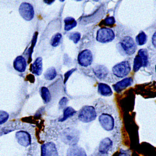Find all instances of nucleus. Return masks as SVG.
Instances as JSON below:
<instances>
[{
  "label": "nucleus",
  "mask_w": 156,
  "mask_h": 156,
  "mask_svg": "<svg viewBox=\"0 0 156 156\" xmlns=\"http://www.w3.org/2000/svg\"><path fill=\"white\" fill-rule=\"evenodd\" d=\"M116 48L122 56H130L136 53L137 45L131 36H125L117 43Z\"/></svg>",
  "instance_id": "1"
},
{
  "label": "nucleus",
  "mask_w": 156,
  "mask_h": 156,
  "mask_svg": "<svg viewBox=\"0 0 156 156\" xmlns=\"http://www.w3.org/2000/svg\"><path fill=\"white\" fill-rule=\"evenodd\" d=\"M61 138L65 144L76 146L80 140V131L74 127L66 128L61 133Z\"/></svg>",
  "instance_id": "2"
},
{
  "label": "nucleus",
  "mask_w": 156,
  "mask_h": 156,
  "mask_svg": "<svg viewBox=\"0 0 156 156\" xmlns=\"http://www.w3.org/2000/svg\"><path fill=\"white\" fill-rule=\"evenodd\" d=\"M97 116V112L93 106H84L78 112L77 118L82 122L89 123L96 120Z\"/></svg>",
  "instance_id": "3"
},
{
  "label": "nucleus",
  "mask_w": 156,
  "mask_h": 156,
  "mask_svg": "<svg viewBox=\"0 0 156 156\" xmlns=\"http://www.w3.org/2000/svg\"><path fill=\"white\" fill-rule=\"evenodd\" d=\"M131 71V66L129 61H121L112 67V74L117 77L123 79L126 77Z\"/></svg>",
  "instance_id": "4"
},
{
  "label": "nucleus",
  "mask_w": 156,
  "mask_h": 156,
  "mask_svg": "<svg viewBox=\"0 0 156 156\" xmlns=\"http://www.w3.org/2000/svg\"><path fill=\"white\" fill-rule=\"evenodd\" d=\"M115 37L114 31L109 28L103 27L99 29L96 34V40L102 44H106L112 42Z\"/></svg>",
  "instance_id": "5"
},
{
  "label": "nucleus",
  "mask_w": 156,
  "mask_h": 156,
  "mask_svg": "<svg viewBox=\"0 0 156 156\" xmlns=\"http://www.w3.org/2000/svg\"><path fill=\"white\" fill-rule=\"evenodd\" d=\"M93 62V55L91 51L86 49L81 51L77 56V62L81 66L87 68L90 66Z\"/></svg>",
  "instance_id": "6"
},
{
  "label": "nucleus",
  "mask_w": 156,
  "mask_h": 156,
  "mask_svg": "<svg viewBox=\"0 0 156 156\" xmlns=\"http://www.w3.org/2000/svg\"><path fill=\"white\" fill-rule=\"evenodd\" d=\"M19 12L21 16L27 21H31L34 17V7L31 3L28 2H23L20 5Z\"/></svg>",
  "instance_id": "7"
},
{
  "label": "nucleus",
  "mask_w": 156,
  "mask_h": 156,
  "mask_svg": "<svg viewBox=\"0 0 156 156\" xmlns=\"http://www.w3.org/2000/svg\"><path fill=\"white\" fill-rule=\"evenodd\" d=\"M99 122L101 127L106 131H111L115 126L114 119L109 114H101L98 118Z\"/></svg>",
  "instance_id": "8"
},
{
  "label": "nucleus",
  "mask_w": 156,
  "mask_h": 156,
  "mask_svg": "<svg viewBox=\"0 0 156 156\" xmlns=\"http://www.w3.org/2000/svg\"><path fill=\"white\" fill-rule=\"evenodd\" d=\"M58 148L53 142L44 143L41 147V156H58Z\"/></svg>",
  "instance_id": "9"
},
{
  "label": "nucleus",
  "mask_w": 156,
  "mask_h": 156,
  "mask_svg": "<svg viewBox=\"0 0 156 156\" xmlns=\"http://www.w3.org/2000/svg\"><path fill=\"white\" fill-rule=\"evenodd\" d=\"M16 139L21 146L24 147L30 146L31 144V136L30 134L24 131H19L16 133Z\"/></svg>",
  "instance_id": "10"
},
{
  "label": "nucleus",
  "mask_w": 156,
  "mask_h": 156,
  "mask_svg": "<svg viewBox=\"0 0 156 156\" xmlns=\"http://www.w3.org/2000/svg\"><path fill=\"white\" fill-rule=\"evenodd\" d=\"M93 71L95 76L101 81H105L109 74V70L108 68L101 64L95 65L93 68Z\"/></svg>",
  "instance_id": "11"
},
{
  "label": "nucleus",
  "mask_w": 156,
  "mask_h": 156,
  "mask_svg": "<svg viewBox=\"0 0 156 156\" xmlns=\"http://www.w3.org/2000/svg\"><path fill=\"white\" fill-rule=\"evenodd\" d=\"M134 83V80L133 77H126L123 78L121 81L116 83L115 84L112 85V87L114 90V91L116 93H121V91L127 87L131 86Z\"/></svg>",
  "instance_id": "12"
},
{
  "label": "nucleus",
  "mask_w": 156,
  "mask_h": 156,
  "mask_svg": "<svg viewBox=\"0 0 156 156\" xmlns=\"http://www.w3.org/2000/svg\"><path fill=\"white\" fill-rule=\"evenodd\" d=\"M113 145L112 140L109 137L102 139L99 144L98 152L102 155L107 154L111 149Z\"/></svg>",
  "instance_id": "13"
},
{
  "label": "nucleus",
  "mask_w": 156,
  "mask_h": 156,
  "mask_svg": "<svg viewBox=\"0 0 156 156\" xmlns=\"http://www.w3.org/2000/svg\"><path fill=\"white\" fill-rule=\"evenodd\" d=\"M13 68L19 73H24L27 68V62L23 56H17L13 61Z\"/></svg>",
  "instance_id": "14"
},
{
  "label": "nucleus",
  "mask_w": 156,
  "mask_h": 156,
  "mask_svg": "<svg viewBox=\"0 0 156 156\" xmlns=\"http://www.w3.org/2000/svg\"><path fill=\"white\" fill-rule=\"evenodd\" d=\"M43 70V58L41 57H37L31 65V73L36 76L41 75Z\"/></svg>",
  "instance_id": "15"
},
{
  "label": "nucleus",
  "mask_w": 156,
  "mask_h": 156,
  "mask_svg": "<svg viewBox=\"0 0 156 156\" xmlns=\"http://www.w3.org/2000/svg\"><path fill=\"white\" fill-rule=\"evenodd\" d=\"M98 92L104 97H109L113 94L111 87L108 84L103 83H99L98 84Z\"/></svg>",
  "instance_id": "16"
},
{
  "label": "nucleus",
  "mask_w": 156,
  "mask_h": 156,
  "mask_svg": "<svg viewBox=\"0 0 156 156\" xmlns=\"http://www.w3.org/2000/svg\"><path fill=\"white\" fill-rule=\"evenodd\" d=\"M66 156H87V154L83 147L76 145L69 147Z\"/></svg>",
  "instance_id": "17"
},
{
  "label": "nucleus",
  "mask_w": 156,
  "mask_h": 156,
  "mask_svg": "<svg viewBox=\"0 0 156 156\" xmlns=\"http://www.w3.org/2000/svg\"><path fill=\"white\" fill-rule=\"evenodd\" d=\"M64 30L69 31L76 28L77 25L76 20L73 17H66L64 20Z\"/></svg>",
  "instance_id": "18"
},
{
  "label": "nucleus",
  "mask_w": 156,
  "mask_h": 156,
  "mask_svg": "<svg viewBox=\"0 0 156 156\" xmlns=\"http://www.w3.org/2000/svg\"><path fill=\"white\" fill-rule=\"evenodd\" d=\"M147 39L148 37L146 33L143 31H140L136 37L135 43L136 45L143 46L147 42Z\"/></svg>",
  "instance_id": "19"
},
{
  "label": "nucleus",
  "mask_w": 156,
  "mask_h": 156,
  "mask_svg": "<svg viewBox=\"0 0 156 156\" xmlns=\"http://www.w3.org/2000/svg\"><path fill=\"white\" fill-rule=\"evenodd\" d=\"M76 111L72 107H66L64 109L62 118L59 120V121L63 122L67 120L68 119L71 118L74 114H76Z\"/></svg>",
  "instance_id": "20"
},
{
  "label": "nucleus",
  "mask_w": 156,
  "mask_h": 156,
  "mask_svg": "<svg viewBox=\"0 0 156 156\" xmlns=\"http://www.w3.org/2000/svg\"><path fill=\"white\" fill-rule=\"evenodd\" d=\"M40 95L44 104L49 103L51 99V94L50 90L47 87L43 86L40 89Z\"/></svg>",
  "instance_id": "21"
},
{
  "label": "nucleus",
  "mask_w": 156,
  "mask_h": 156,
  "mask_svg": "<svg viewBox=\"0 0 156 156\" xmlns=\"http://www.w3.org/2000/svg\"><path fill=\"white\" fill-rule=\"evenodd\" d=\"M58 75L57 71L55 68L51 67L47 69V70L44 73V77L48 81H52L55 80Z\"/></svg>",
  "instance_id": "22"
},
{
  "label": "nucleus",
  "mask_w": 156,
  "mask_h": 156,
  "mask_svg": "<svg viewBox=\"0 0 156 156\" xmlns=\"http://www.w3.org/2000/svg\"><path fill=\"white\" fill-rule=\"evenodd\" d=\"M62 34L60 33H57L55 34H54L53 37H52L50 44L52 47L56 48L61 44L62 42Z\"/></svg>",
  "instance_id": "23"
},
{
  "label": "nucleus",
  "mask_w": 156,
  "mask_h": 156,
  "mask_svg": "<svg viewBox=\"0 0 156 156\" xmlns=\"http://www.w3.org/2000/svg\"><path fill=\"white\" fill-rule=\"evenodd\" d=\"M137 55H139L144 61V67H147L149 64V53L147 49L146 48L139 49Z\"/></svg>",
  "instance_id": "24"
},
{
  "label": "nucleus",
  "mask_w": 156,
  "mask_h": 156,
  "mask_svg": "<svg viewBox=\"0 0 156 156\" xmlns=\"http://www.w3.org/2000/svg\"><path fill=\"white\" fill-rule=\"evenodd\" d=\"M144 67V61L142 59V58L139 56L137 55L134 59V63H133V71L135 73H137L139 71L141 68Z\"/></svg>",
  "instance_id": "25"
},
{
  "label": "nucleus",
  "mask_w": 156,
  "mask_h": 156,
  "mask_svg": "<svg viewBox=\"0 0 156 156\" xmlns=\"http://www.w3.org/2000/svg\"><path fill=\"white\" fill-rule=\"evenodd\" d=\"M81 34L79 32H71L69 33L68 36V38L70 40H71L74 44H77L79 43L81 40Z\"/></svg>",
  "instance_id": "26"
},
{
  "label": "nucleus",
  "mask_w": 156,
  "mask_h": 156,
  "mask_svg": "<svg viewBox=\"0 0 156 156\" xmlns=\"http://www.w3.org/2000/svg\"><path fill=\"white\" fill-rule=\"evenodd\" d=\"M9 118V114L4 111H0V125L3 124L8 121Z\"/></svg>",
  "instance_id": "27"
},
{
  "label": "nucleus",
  "mask_w": 156,
  "mask_h": 156,
  "mask_svg": "<svg viewBox=\"0 0 156 156\" xmlns=\"http://www.w3.org/2000/svg\"><path fill=\"white\" fill-rule=\"evenodd\" d=\"M115 23V20L113 16H108L102 21V23L105 26H108V27H111V26L114 25Z\"/></svg>",
  "instance_id": "28"
},
{
  "label": "nucleus",
  "mask_w": 156,
  "mask_h": 156,
  "mask_svg": "<svg viewBox=\"0 0 156 156\" xmlns=\"http://www.w3.org/2000/svg\"><path fill=\"white\" fill-rule=\"evenodd\" d=\"M68 102V99L67 98H66V97L62 98L59 102V105L60 106V108H66Z\"/></svg>",
  "instance_id": "29"
},
{
  "label": "nucleus",
  "mask_w": 156,
  "mask_h": 156,
  "mask_svg": "<svg viewBox=\"0 0 156 156\" xmlns=\"http://www.w3.org/2000/svg\"><path fill=\"white\" fill-rule=\"evenodd\" d=\"M76 69H71V71H69H69L68 72H67L66 74H65V81H64V83H66V82L67 81V80H68V77H69V76H70V74H71L73 73L72 72H73V71H74Z\"/></svg>",
  "instance_id": "30"
},
{
  "label": "nucleus",
  "mask_w": 156,
  "mask_h": 156,
  "mask_svg": "<svg viewBox=\"0 0 156 156\" xmlns=\"http://www.w3.org/2000/svg\"><path fill=\"white\" fill-rule=\"evenodd\" d=\"M45 3H46V4H48V5H51V4H52V3H53L54 2H55V1L54 0H53V1H51V2H48V1H43Z\"/></svg>",
  "instance_id": "31"
}]
</instances>
